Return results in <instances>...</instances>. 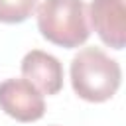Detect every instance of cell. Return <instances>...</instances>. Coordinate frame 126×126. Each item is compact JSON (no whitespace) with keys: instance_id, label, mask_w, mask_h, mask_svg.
Returning <instances> with one entry per match:
<instances>
[{"instance_id":"1","label":"cell","mask_w":126,"mask_h":126,"mask_svg":"<svg viewBox=\"0 0 126 126\" xmlns=\"http://www.w3.org/2000/svg\"><path fill=\"white\" fill-rule=\"evenodd\" d=\"M69 75L75 94L87 102H104L112 98L122 81L118 61L100 47L81 49L71 59Z\"/></svg>"},{"instance_id":"2","label":"cell","mask_w":126,"mask_h":126,"mask_svg":"<svg viewBox=\"0 0 126 126\" xmlns=\"http://www.w3.org/2000/svg\"><path fill=\"white\" fill-rule=\"evenodd\" d=\"M37 30L53 45L79 47L89 35L87 4L83 0H43L37 6Z\"/></svg>"},{"instance_id":"3","label":"cell","mask_w":126,"mask_h":126,"mask_svg":"<svg viewBox=\"0 0 126 126\" xmlns=\"http://www.w3.org/2000/svg\"><path fill=\"white\" fill-rule=\"evenodd\" d=\"M0 110L18 122H35L45 114V100L26 79H6L0 83Z\"/></svg>"},{"instance_id":"4","label":"cell","mask_w":126,"mask_h":126,"mask_svg":"<svg viewBox=\"0 0 126 126\" xmlns=\"http://www.w3.org/2000/svg\"><path fill=\"white\" fill-rule=\"evenodd\" d=\"M89 28L112 49L126 43V0H91L87 8Z\"/></svg>"},{"instance_id":"5","label":"cell","mask_w":126,"mask_h":126,"mask_svg":"<svg viewBox=\"0 0 126 126\" xmlns=\"http://www.w3.org/2000/svg\"><path fill=\"white\" fill-rule=\"evenodd\" d=\"M22 77L32 83L41 94H57L63 89L61 61L41 49H32L22 59Z\"/></svg>"},{"instance_id":"6","label":"cell","mask_w":126,"mask_h":126,"mask_svg":"<svg viewBox=\"0 0 126 126\" xmlns=\"http://www.w3.org/2000/svg\"><path fill=\"white\" fill-rule=\"evenodd\" d=\"M35 6L37 0H0V22L22 24L33 14Z\"/></svg>"}]
</instances>
